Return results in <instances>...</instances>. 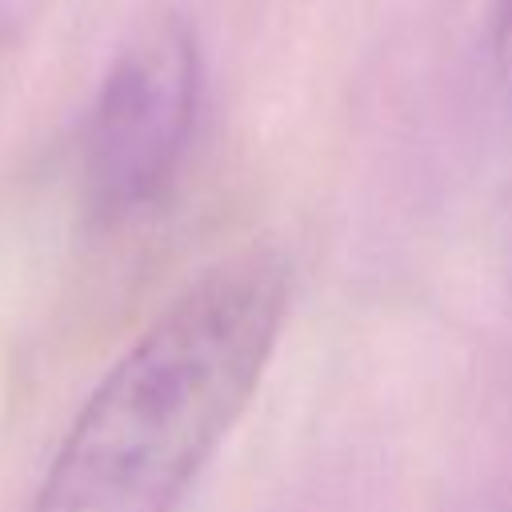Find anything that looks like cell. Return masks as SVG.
Instances as JSON below:
<instances>
[{
	"label": "cell",
	"mask_w": 512,
	"mask_h": 512,
	"mask_svg": "<svg viewBox=\"0 0 512 512\" xmlns=\"http://www.w3.org/2000/svg\"><path fill=\"white\" fill-rule=\"evenodd\" d=\"M288 312V268L248 248L192 280L72 420L32 512H176L248 408Z\"/></svg>",
	"instance_id": "6da1fadb"
},
{
	"label": "cell",
	"mask_w": 512,
	"mask_h": 512,
	"mask_svg": "<svg viewBox=\"0 0 512 512\" xmlns=\"http://www.w3.org/2000/svg\"><path fill=\"white\" fill-rule=\"evenodd\" d=\"M200 104V48L180 16L152 20L108 68L84 132V192L124 220L172 184Z\"/></svg>",
	"instance_id": "7a4b0ae2"
},
{
	"label": "cell",
	"mask_w": 512,
	"mask_h": 512,
	"mask_svg": "<svg viewBox=\"0 0 512 512\" xmlns=\"http://www.w3.org/2000/svg\"><path fill=\"white\" fill-rule=\"evenodd\" d=\"M492 68L500 88L512 100V0H496V12H492Z\"/></svg>",
	"instance_id": "3957f363"
},
{
	"label": "cell",
	"mask_w": 512,
	"mask_h": 512,
	"mask_svg": "<svg viewBox=\"0 0 512 512\" xmlns=\"http://www.w3.org/2000/svg\"><path fill=\"white\" fill-rule=\"evenodd\" d=\"M476 512H508V508H476Z\"/></svg>",
	"instance_id": "277c9868"
}]
</instances>
